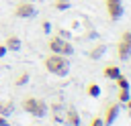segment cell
<instances>
[{"label":"cell","mask_w":131,"mask_h":126,"mask_svg":"<svg viewBox=\"0 0 131 126\" xmlns=\"http://www.w3.org/2000/svg\"><path fill=\"white\" fill-rule=\"evenodd\" d=\"M102 53H104V47H102V45H98L96 49H92V51H90V57H92V59H96V57H100Z\"/></svg>","instance_id":"cell-16"},{"label":"cell","mask_w":131,"mask_h":126,"mask_svg":"<svg viewBox=\"0 0 131 126\" xmlns=\"http://www.w3.org/2000/svg\"><path fill=\"white\" fill-rule=\"evenodd\" d=\"M125 104H127V110H129V118H131V98H129Z\"/></svg>","instance_id":"cell-22"},{"label":"cell","mask_w":131,"mask_h":126,"mask_svg":"<svg viewBox=\"0 0 131 126\" xmlns=\"http://www.w3.org/2000/svg\"><path fill=\"white\" fill-rule=\"evenodd\" d=\"M35 6L31 4V2H20V4H16V8H14V14L18 16V18H29V16H35Z\"/></svg>","instance_id":"cell-6"},{"label":"cell","mask_w":131,"mask_h":126,"mask_svg":"<svg viewBox=\"0 0 131 126\" xmlns=\"http://www.w3.org/2000/svg\"><path fill=\"white\" fill-rule=\"evenodd\" d=\"M43 30H45V33H49V30H51V24H49V22H47V20H45V22H43Z\"/></svg>","instance_id":"cell-21"},{"label":"cell","mask_w":131,"mask_h":126,"mask_svg":"<svg viewBox=\"0 0 131 126\" xmlns=\"http://www.w3.org/2000/svg\"><path fill=\"white\" fill-rule=\"evenodd\" d=\"M27 81H29V73H20V75L16 77V81H14V83L20 87V85H27Z\"/></svg>","instance_id":"cell-15"},{"label":"cell","mask_w":131,"mask_h":126,"mask_svg":"<svg viewBox=\"0 0 131 126\" xmlns=\"http://www.w3.org/2000/svg\"><path fill=\"white\" fill-rule=\"evenodd\" d=\"M0 126H10V122H8L6 116H0Z\"/></svg>","instance_id":"cell-19"},{"label":"cell","mask_w":131,"mask_h":126,"mask_svg":"<svg viewBox=\"0 0 131 126\" xmlns=\"http://www.w3.org/2000/svg\"><path fill=\"white\" fill-rule=\"evenodd\" d=\"M115 83H117V87H119V89H131V81H129L123 73H119V75L115 77Z\"/></svg>","instance_id":"cell-10"},{"label":"cell","mask_w":131,"mask_h":126,"mask_svg":"<svg viewBox=\"0 0 131 126\" xmlns=\"http://www.w3.org/2000/svg\"><path fill=\"white\" fill-rule=\"evenodd\" d=\"M6 51H8V49H6V45H4V43H0V57H4V55H6Z\"/></svg>","instance_id":"cell-20"},{"label":"cell","mask_w":131,"mask_h":126,"mask_svg":"<svg viewBox=\"0 0 131 126\" xmlns=\"http://www.w3.org/2000/svg\"><path fill=\"white\" fill-rule=\"evenodd\" d=\"M23 110L35 118H43L47 114V104L43 100H37V98H25L23 100Z\"/></svg>","instance_id":"cell-2"},{"label":"cell","mask_w":131,"mask_h":126,"mask_svg":"<svg viewBox=\"0 0 131 126\" xmlns=\"http://www.w3.org/2000/svg\"><path fill=\"white\" fill-rule=\"evenodd\" d=\"M12 110H14V106H12V102H0V116H10L12 114Z\"/></svg>","instance_id":"cell-12"},{"label":"cell","mask_w":131,"mask_h":126,"mask_svg":"<svg viewBox=\"0 0 131 126\" xmlns=\"http://www.w3.org/2000/svg\"><path fill=\"white\" fill-rule=\"evenodd\" d=\"M119 104H111V106H106V112H104V118H102V124L104 126H111L115 120H117V116H119Z\"/></svg>","instance_id":"cell-7"},{"label":"cell","mask_w":131,"mask_h":126,"mask_svg":"<svg viewBox=\"0 0 131 126\" xmlns=\"http://www.w3.org/2000/svg\"><path fill=\"white\" fill-rule=\"evenodd\" d=\"M106 10L111 20H119L123 16V2L121 0H106Z\"/></svg>","instance_id":"cell-5"},{"label":"cell","mask_w":131,"mask_h":126,"mask_svg":"<svg viewBox=\"0 0 131 126\" xmlns=\"http://www.w3.org/2000/svg\"><path fill=\"white\" fill-rule=\"evenodd\" d=\"M117 57L123 61L131 57V30H125L121 35V41L117 43Z\"/></svg>","instance_id":"cell-4"},{"label":"cell","mask_w":131,"mask_h":126,"mask_svg":"<svg viewBox=\"0 0 131 126\" xmlns=\"http://www.w3.org/2000/svg\"><path fill=\"white\" fill-rule=\"evenodd\" d=\"M129 98H131V89H119V102L121 104H125Z\"/></svg>","instance_id":"cell-14"},{"label":"cell","mask_w":131,"mask_h":126,"mask_svg":"<svg viewBox=\"0 0 131 126\" xmlns=\"http://www.w3.org/2000/svg\"><path fill=\"white\" fill-rule=\"evenodd\" d=\"M102 73H104V77H106V79H115V77L121 73V69H119L117 65H106Z\"/></svg>","instance_id":"cell-11"},{"label":"cell","mask_w":131,"mask_h":126,"mask_svg":"<svg viewBox=\"0 0 131 126\" xmlns=\"http://www.w3.org/2000/svg\"><path fill=\"white\" fill-rule=\"evenodd\" d=\"M4 45H6V49H8V51H18V49H20V39L12 35V37H8V39H6V43H4Z\"/></svg>","instance_id":"cell-9"},{"label":"cell","mask_w":131,"mask_h":126,"mask_svg":"<svg viewBox=\"0 0 131 126\" xmlns=\"http://www.w3.org/2000/svg\"><path fill=\"white\" fill-rule=\"evenodd\" d=\"M55 8H57V10H66V8H70V0H55Z\"/></svg>","instance_id":"cell-17"},{"label":"cell","mask_w":131,"mask_h":126,"mask_svg":"<svg viewBox=\"0 0 131 126\" xmlns=\"http://www.w3.org/2000/svg\"><path fill=\"white\" fill-rule=\"evenodd\" d=\"M47 47H49V51H51V53H59V55H66V57H70V55L74 53L72 43L63 41L61 37H51V39H49V43H47Z\"/></svg>","instance_id":"cell-3"},{"label":"cell","mask_w":131,"mask_h":126,"mask_svg":"<svg viewBox=\"0 0 131 126\" xmlns=\"http://www.w3.org/2000/svg\"><path fill=\"white\" fill-rule=\"evenodd\" d=\"M86 91H88L90 98H98V96H100V85H98V83H90V85L86 87Z\"/></svg>","instance_id":"cell-13"},{"label":"cell","mask_w":131,"mask_h":126,"mask_svg":"<svg viewBox=\"0 0 131 126\" xmlns=\"http://www.w3.org/2000/svg\"><path fill=\"white\" fill-rule=\"evenodd\" d=\"M90 126H104V124H102V118H98V116H96V118H92Z\"/></svg>","instance_id":"cell-18"},{"label":"cell","mask_w":131,"mask_h":126,"mask_svg":"<svg viewBox=\"0 0 131 126\" xmlns=\"http://www.w3.org/2000/svg\"><path fill=\"white\" fill-rule=\"evenodd\" d=\"M45 69L57 77H66L68 71H70V63H68V57L66 55H59V53H51L47 59H45Z\"/></svg>","instance_id":"cell-1"},{"label":"cell","mask_w":131,"mask_h":126,"mask_svg":"<svg viewBox=\"0 0 131 126\" xmlns=\"http://www.w3.org/2000/svg\"><path fill=\"white\" fill-rule=\"evenodd\" d=\"M66 122L70 124V126H80V114H78V110L76 108H68L66 110Z\"/></svg>","instance_id":"cell-8"}]
</instances>
